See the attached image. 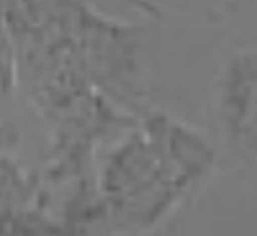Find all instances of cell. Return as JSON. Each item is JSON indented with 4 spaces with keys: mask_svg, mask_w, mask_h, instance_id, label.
Here are the masks:
<instances>
[{
    "mask_svg": "<svg viewBox=\"0 0 257 236\" xmlns=\"http://www.w3.org/2000/svg\"><path fill=\"white\" fill-rule=\"evenodd\" d=\"M213 108L231 154L252 167L257 144V54L252 44L231 49L221 59L213 80Z\"/></svg>",
    "mask_w": 257,
    "mask_h": 236,
    "instance_id": "3957f363",
    "label": "cell"
},
{
    "mask_svg": "<svg viewBox=\"0 0 257 236\" xmlns=\"http://www.w3.org/2000/svg\"><path fill=\"white\" fill-rule=\"evenodd\" d=\"M18 144V134L8 121H0V157L11 154V149Z\"/></svg>",
    "mask_w": 257,
    "mask_h": 236,
    "instance_id": "52a82bcc",
    "label": "cell"
},
{
    "mask_svg": "<svg viewBox=\"0 0 257 236\" xmlns=\"http://www.w3.org/2000/svg\"><path fill=\"white\" fill-rule=\"evenodd\" d=\"M0 236H11V213H0Z\"/></svg>",
    "mask_w": 257,
    "mask_h": 236,
    "instance_id": "9c48e42d",
    "label": "cell"
},
{
    "mask_svg": "<svg viewBox=\"0 0 257 236\" xmlns=\"http://www.w3.org/2000/svg\"><path fill=\"white\" fill-rule=\"evenodd\" d=\"M128 6H134L139 13H144L149 18H157L160 16V11H157V6L152 3V0H128Z\"/></svg>",
    "mask_w": 257,
    "mask_h": 236,
    "instance_id": "ba28073f",
    "label": "cell"
},
{
    "mask_svg": "<svg viewBox=\"0 0 257 236\" xmlns=\"http://www.w3.org/2000/svg\"><path fill=\"white\" fill-rule=\"evenodd\" d=\"M13 90H16V49L3 11H0V93L11 95Z\"/></svg>",
    "mask_w": 257,
    "mask_h": 236,
    "instance_id": "8992f818",
    "label": "cell"
},
{
    "mask_svg": "<svg viewBox=\"0 0 257 236\" xmlns=\"http://www.w3.org/2000/svg\"><path fill=\"white\" fill-rule=\"evenodd\" d=\"M72 49L90 85L121 111L139 118L149 108L147 44L139 26L116 21L90 6L72 36Z\"/></svg>",
    "mask_w": 257,
    "mask_h": 236,
    "instance_id": "6da1fadb",
    "label": "cell"
},
{
    "mask_svg": "<svg viewBox=\"0 0 257 236\" xmlns=\"http://www.w3.org/2000/svg\"><path fill=\"white\" fill-rule=\"evenodd\" d=\"M137 123L149 146L155 149L167 182L175 185L188 200H193L219 167L216 146L198 128L152 105L139 113Z\"/></svg>",
    "mask_w": 257,
    "mask_h": 236,
    "instance_id": "7a4b0ae2",
    "label": "cell"
},
{
    "mask_svg": "<svg viewBox=\"0 0 257 236\" xmlns=\"http://www.w3.org/2000/svg\"><path fill=\"white\" fill-rule=\"evenodd\" d=\"M41 180L39 172H31L11 154L0 157V213H13L34 208L39 200Z\"/></svg>",
    "mask_w": 257,
    "mask_h": 236,
    "instance_id": "5b68a950",
    "label": "cell"
},
{
    "mask_svg": "<svg viewBox=\"0 0 257 236\" xmlns=\"http://www.w3.org/2000/svg\"><path fill=\"white\" fill-rule=\"evenodd\" d=\"M162 182H167V177L139 123L123 131V139L103 157V164H95V185L103 198L132 195Z\"/></svg>",
    "mask_w": 257,
    "mask_h": 236,
    "instance_id": "277c9868",
    "label": "cell"
}]
</instances>
